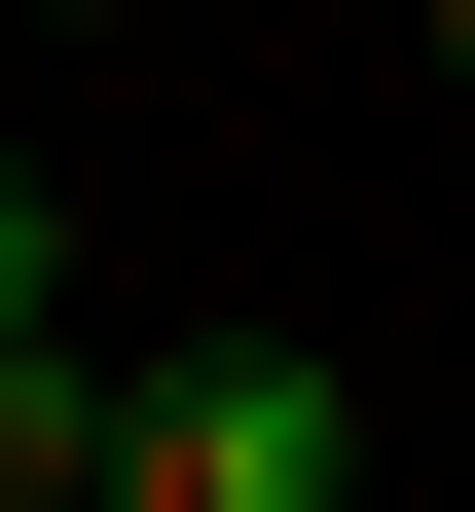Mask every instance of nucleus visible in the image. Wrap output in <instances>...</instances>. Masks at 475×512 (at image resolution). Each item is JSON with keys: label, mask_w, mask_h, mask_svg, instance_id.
<instances>
[{"label": "nucleus", "mask_w": 475, "mask_h": 512, "mask_svg": "<svg viewBox=\"0 0 475 512\" xmlns=\"http://www.w3.org/2000/svg\"><path fill=\"white\" fill-rule=\"evenodd\" d=\"M110 512H366V403H329V366H110Z\"/></svg>", "instance_id": "1"}, {"label": "nucleus", "mask_w": 475, "mask_h": 512, "mask_svg": "<svg viewBox=\"0 0 475 512\" xmlns=\"http://www.w3.org/2000/svg\"><path fill=\"white\" fill-rule=\"evenodd\" d=\"M0 512H110V366L74 330H0Z\"/></svg>", "instance_id": "2"}, {"label": "nucleus", "mask_w": 475, "mask_h": 512, "mask_svg": "<svg viewBox=\"0 0 475 512\" xmlns=\"http://www.w3.org/2000/svg\"><path fill=\"white\" fill-rule=\"evenodd\" d=\"M0 330H37V183H0Z\"/></svg>", "instance_id": "3"}, {"label": "nucleus", "mask_w": 475, "mask_h": 512, "mask_svg": "<svg viewBox=\"0 0 475 512\" xmlns=\"http://www.w3.org/2000/svg\"><path fill=\"white\" fill-rule=\"evenodd\" d=\"M402 37H439V110H475V0H402Z\"/></svg>", "instance_id": "4"}, {"label": "nucleus", "mask_w": 475, "mask_h": 512, "mask_svg": "<svg viewBox=\"0 0 475 512\" xmlns=\"http://www.w3.org/2000/svg\"><path fill=\"white\" fill-rule=\"evenodd\" d=\"M37 37H147V0H37Z\"/></svg>", "instance_id": "5"}]
</instances>
